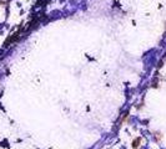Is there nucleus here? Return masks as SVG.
I'll return each instance as SVG.
<instances>
[{
    "label": "nucleus",
    "mask_w": 166,
    "mask_h": 149,
    "mask_svg": "<svg viewBox=\"0 0 166 149\" xmlns=\"http://www.w3.org/2000/svg\"><path fill=\"white\" fill-rule=\"evenodd\" d=\"M139 143H140V139L135 140V142H134V148H137V147H139Z\"/></svg>",
    "instance_id": "nucleus-1"
}]
</instances>
